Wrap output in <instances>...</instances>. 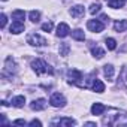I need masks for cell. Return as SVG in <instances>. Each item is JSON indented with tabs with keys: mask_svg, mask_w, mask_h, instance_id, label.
<instances>
[{
	"mask_svg": "<svg viewBox=\"0 0 127 127\" xmlns=\"http://www.w3.org/2000/svg\"><path fill=\"white\" fill-rule=\"evenodd\" d=\"M9 30H11V33H14V34H20L21 32H24V24H23V21H17V20H15V21L11 24Z\"/></svg>",
	"mask_w": 127,
	"mask_h": 127,
	"instance_id": "obj_11",
	"label": "cell"
},
{
	"mask_svg": "<svg viewBox=\"0 0 127 127\" xmlns=\"http://www.w3.org/2000/svg\"><path fill=\"white\" fill-rule=\"evenodd\" d=\"M75 124H76V121L73 118H67V117L57 118L52 121V126H60V127H69V126H75Z\"/></svg>",
	"mask_w": 127,
	"mask_h": 127,
	"instance_id": "obj_7",
	"label": "cell"
},
{
	"mask_svg": "<svg viewBox=\"0 0 127 127\" xmlns=\"http://www.w3.org/2000/svg\"><path fill=\"white\" fill-rule=\"evenodd\" d=\"M27 43L32 45V46H45L48 42L45 37H42L40 34H36V33H30L27 36Z\"/></svg>",
	"mask_w": 127,
	"mask_h": 127,
	"instance_id": "obj_2",
	"label": "cell"
},
{
	"mask_svg": "<svg viewBox=\"0 0 127 127\" xmlns=\"http://www.w3.org/2000/svg\"><path fill=\"white\" fill-rule=\"evenodd\" d=\"M103 75H105V78L108 81H112V78H114V66L112 64L103 66Z\"/></svg>",
	"mask_w": 127,
	"mask_h": 127,
	"instance_id": "obj_15",
	"label": "cell"
},
{
	"mask_svg": "<svg viewBox=\"0 0 127 127\" xmlns=\"http://www.w3.org/2000/svg\"><path fill=\"white\" fill-rule=\"evenodd\" d=\"M108 6L112 9H120L124 6V0H108Z\"/></svg>",
	"mask_w": 127,
	"mask_h": 127,
	"instance_id": "obj_20",
	"label": "cell"
},
{
	"mask_svg": "<svg viewBox=\"0 0 127 127\" xmlns=\"http://www.w3.org/2000/svg\"><path fill=\"white\" fill-rule=\"evenodd\" d=\"M100 8H102L100 3H93V5L90 6V14H91V15H96V14L100 11Z\"/></svg>",
	"mask_w": 127,
	"mask_h": 127,
	"instance_id": "obj_26",
	"label": "cell"
},
{
	"mask_svg": "<svg viewBox=\"0 0 127 127\" xmlns=\"http://www.w3.org/2000/svg\"><path fill=\"white\" fill-rule=\"evenodd\" d=\"M103 124L111 126H127V115H112V118H105Z\"/></svg>",
	"mask_w": 127,
	"mask_h": 127,
	"instance_id": "obj_3",
	"label": "cell"
},
{
	"mask_svg": "<svg viewBox=\"0 0 127 127\" xmlns=\"http://www.w3.org/2000/svg\"><path fill=\"white\" fill-rule=\"evenodd\" d=\"M30 108L33 111H43L46 108V100L45 99H36L30 103Z\"/></svg>",
	"mask_w": 127,
	"mask_h": 127,
	"instance_id": "obj_10",
	"label": "cell"
},
{
	"mask_svg": "<svg viewBox=\"0 0 127 127\" xmlns=\"http://www.w3.org/2000/svg\"><path fill=\"white\" fill-rule=\"evenodd\" d=\"M12 18H14V20H17V21H23V20L26 18V12H24V11L17 9V11H14V12H12Z\"/></svg>",
	"mask_w": 127,
	"mask_h": 127,
	"instance_id": "obj_22",
	"label": "cell"
},
{
	"mask_svg": "<svg viewBox=\"0 0 127 127\" xmlns=\"http://www.w3.org/2000/svg\"><path fill=\"white\" fill-rule=\"evenodd\" d=\"M70 15H72L73 18H81V17L84 15V6H82V5L73 6V8L70 9Z\"/></svg>",
	"mask_w": 127,
	"mask_h": 127,
	"instance_id": "obj_13",
	"label": "cell"
},
{
	"mask_svg": "<svg viewBox=\"0 0 127 127\" xmlns=\"http://www.w3.org/2000/svg\"><path fill=\"white\" fill-rule=\"evenodd\" d=\"M69 33H70V29L66 23H60L57 26V32H55L57 37H66V36H69Z\"/></svg>",
	"mask_w": 127,
	"mask_h": 127,
	"instance_id": "obj_8",
	"label": "cell"
},
{
	"mask_svg": "<svg viewBox=\"0 0 127 127\" xmlns=\"http://www.w3.org/2000/svg\"><path fill=\"white\" fill-rule=\"evenodd\" d=\"M85 126H93V127H96V123H85Z\"/></svg>",
	"mask_w": 127,
	"mask_h": 127,
	"instance_id": "obj_32",
	"label": "cell"
},
{
	"mask_svg": "<svg viewBox=\"0 0 127 127\" xmlns=\"http://www.w3.org/2000/svg\"><path fill=\"white\" fill-rule=\"evenodd\" d=\"M29 126H32V127H40V126H42V123H40L39 120H33V121H30V123H29Z\"/></svg>",
	"mask_w": 127,
	"mask_h": 127,
	"instance_id": "obj_29",
	"label": "cell"
},
{
	"mask_svg": "<svg viewBox=\"0 0 127 127\" xmlns=\"http://www.w3.org/2000/svg\"><path fill=\"white\" fill-rule=\"evenodd\" d=\"M49 103L54 108H63L66 105V99H64V96L60 94V93H52L51 97H49Z\"/></svg>",
	"mask_w": 127,
	"mask_h": 127,
	"instance_id": "obj_4",
	"label": "cell"
},
{
	"mask_svg": "<svg viewBox=\"0 0 127 127\" xmlns=\"http://www.w3.org/2000/svg\"><path fill=\"white\" fill-rule=\"evenodd\" d=\"M91 88H93V91H96V93H103V91H105V84H103L100 79L96 78L94 82H93V87H91Z\"/></svg>",
	"mask_w": 127,
	"mask_h": 127,
	"instance_id": "obj_16",
	"label": "cell"
},
{
	"mask_svg": "<svg viewBox=\"0 0 127 127\" xmlns=\"http://www.w3.org/2000/svg\"><path fill=\"white\" fill-rule=\"evenodd\" d=\"M29 18H30V21H32V23H37V21H39V18H40L39 11H30Z\"/></svg>",
	"mask_w": 127,
	"mask_h": 127,
	"instance_id": "obj_25",
	"label": "cell"
},
{
	"mask_svg": "<svg viewBox=\"0 0 127 127\" xmlns=\"http://www.w3.org/2000/svg\"><path fill=\"white\" fill-rule=\"evenodd\" d=\"M105 43H106V48H108L109 51H114V49L117 48V40L112 39V37H106V39H105Z\"/></svg>",
	"mask_w": 127,
	"mask_h": 127,
	"instance_id": "obj_23",
	"label": "cell"
},
{
	"mask_svg": "<svg viewBox=\"0 0 127 127\" xmlns=\"http://www.w3.org/2000/svg\"><path fill=\"white\" fill-rule=\"evenodd\" d=\"M17 72V64H15V61L12 57H8L6 61H5V70H3V75H12Z\"/></svg>",
	"mask_w": 127,
	"mask_h": 127,
	"instance_id": "obj_6",
	"label": "cell"
},
{
	"mask_svg": "<svg viewBox=\"0 0 127 127\" xmlns=\"http://www.w3.org/2000/svg\"><path fill=\"white\" fill-rule=\"evenodd\" d=\"M100 21H103V23H108V21H109V18H108V15H105V14H102V15H100Z\"/></svg>",
	"mask_w": 127,
	"mask_h": 127,
	"instance_id": "obj_31",
	"label": "cell"
},
{
	"mask_svg": "<svg viewBox=\"0 0 127 127\" xmlns=\"http://www.w3.org/2000/svg\"><path fill=\"white\" fill-rule=\"evenodd\" d=\"M52 27H54V26H52V23H51V21H48V23L42 24V30H43V32H51V30H52Z\"/></svg>",
	"mask_w": 127,
	"mask_h": 127,
	"instance_id": "obj_27",
	"label": "cell"
},
{
	"mask_svg": "<svg viewBox=\"0 0 127 127\" xmlns=\"http://www.w3.org/2000/svg\"><path fill=\"white\" fill-rule=\"evenodd\" d=\"M120 79H121V84H123L124 87H127V66H124V67L121 69Z\"/></svg>",
	"mask_w": 127,
	"mask_h": 127,
	"instance_id": "obj_24",
	"label": "cell"
},
{
	"mask_svg": "<svg viewBox=\"0 0 127 127\" xmlns=\"http://www.w3.org/2000/svg\"><path fill=\"white\" fill-rule=\"evenodd\" d=\"M11 103H12V106H15V108H23L24 103H26V97H24V96H15Z\"/></svg>",
	"mask_w": 127,
	"mask_h": 127,
	"instance_id": "obj_17",
	"label": "cell"
},
{
	"mask_svg": "<svg viewBox=\"0 0 127 127\" xmlns=\"http://www.w3.org/2000/svg\"><path fill=\"white\" fill-rule=\"evenodd\" d=\"M91 54H93L97 60H100V58H103V57H105V51H103L100 46H97V45L91 48Z\"/></svg>",
	"mask_w": 127,
	"mask_h": 127,
	"instance_id": "obj_19",
	"label": "cell"
},
{
	"mask_svg": "<svg viewBox=\"0 0 127 127\" xmlns=\"http://www.w3.org/2000/svg\"><path fill=\"white\" fill-rule=\"evenodd\" d=\"M105 111H106V106L103 103H94L91 106V114L93 115H102Z\"/></svg>",
	"mask_w": 127,
	"mask_h": 127,
	"instance_id": "obj_14",
	"label": "cell"
},
{
	"mask_svg": "<svg viewBox=\"0 0 127 127\" xmlns=\"http://www.w3.org/2000/svg\"><path fill=\"white\" fill-rule=\"evenodd\" d=\"M72 37H73L75 40H78V42H84V40H85V34H84V32H82L81 29L73 30V32H72Z\"/></svg>",
	"mask_w": 127,
	"mask_h": 127,
	"instance_id": "obj_18",
	"label": "cell"
},
{
	"mask_svg": "<svg viewBox=\"0 0 127 127\" xmlns=\"http://www.w3.org/2000/svg\"><path fill=\"white\" fill-rule=\"evenodd\" d=\"M67 76H69V79H70L69 84H79V81L82 79V72L72 69V70L67 72Z\"/></svg>",
	"mask_w": 127,
	"mask_h": 127,
	"instance_id": "obj_9",
	"label": "cell"
},
{
	"mask_svg": "<svg viewBox=\"0 0 127 127\" xmlns=\"http://www.w3.org/2000/svg\"><path fill=\"white\" fill-rule=\"evenodd\" d=\"M58 51H60V55H63V57L69 55V51H70V46H69V43H66V42L60 43V48H58Z\"/></svg>",
	"mask_w": 127,
	"mask_h": 127,
	"instance_id": "obj_21",
	"label": "cell"
},
{
	"mask_svg": "<svg viewBox=\"0 0 127 127\" xmlns=\"http://www.w3.org/2000/svg\"><path fill=\"white\" fill-rule=\"evenodd\" d=\"M6 21H8L6 15H5V14H2V15H0V27H2V29H5V27H6Z\"/></svg>",
	"mask_w": 127,
	"mask_h": 127,
	"instance_id": "obj_28",
	"label": "cell"
},
{
	"mask_svg": "<svg viewBox=\"0 0 127 127\" xmlns=\"http://www.w3.org/2000/svg\"><path fill=\"white\" fill-rule=\"evenodd\" d=\"M3 2H6V0H3Z\"/></svg>",
	"mask_w": 127,
	"mask_h": 127,
	"instance_id": "obj_33",
	"label": "cell"
},
{
	"mask_svg": "<svg viewBox=\"0 0 127 127\" xmlns=\"http://www.w3.org/2000/svg\"><path fill=\"white\" fill-rule=\"evenodd\" d=\"M114 30H115L117 33L126 32V30H127V20H120V21H115V23H114Z\"/></svg>",
	"mask_w": 127,
	"mask_h": 127,
	"instance_id": "obj_12",
	"label": "cell"
},
{
	"mask_svg": "<svg viewBox=\"0 0 127 127\" xmlns=\"http://www.w3.org/2000/svg\"><path fill=\"white\" fill-rule=\"evenodd\" d=\"M14 124H18V126H26L27 123H26L24 120H15V121H14Z\"/></svg>",
	"mask_w": 127,
	"mask_h": 127,
	"instance_id": "obj_30",
	"label": "cell"
},
{
	"mask_svg": "<svg viewBox=\"0 0 127 127\" xmlns=\"http://www.w3.org/2000/svg\"><path fill=\"white\" fill-rule=\"evenodd\" d=\"M87 27H88V30L93 32V33H100V32H103L105 24H103V21H100V20H90V21L87 23Z\"/></svg>",
	"mask_w": 127,
	"mask_h": 127,
	"instance_id": "obj_5",
	"label": "cell"
},
{
	"mask_svg": "<svg viewBox=\"0 0 127 127\" xmlns=\"http://www.w3.org/2000/svg\"><path fill=\"white\" fill-rule=\"evenodd\" d=\"M32 67H33V70H34L37 75H43V73L52 75V73H54V69L48 64L46 61H43V60H40V58H36V60L32 61Z\"/></svg>",
	"mask_w": 127,
	"mask_h": 127,
	"instance_id": "obj_1",
	"label": "cell"
}]
</instances>
